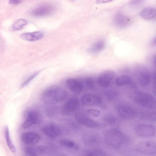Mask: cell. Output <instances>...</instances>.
<instances>
[{
	"label": "cell",
	"mask_w": 156,
	"mask_h": 156,
	"mask_svg": "<svg viewBox=\"0 0 156 156\" xmlns=\"http://www.w3.org/2000/svg\"><path fill=\"white\" fill-rule=\"evenodd\" d=\"M105 46L104 42L102 40L96 41L89 49V51L92 53H97L101 51Z\"/></svg>",
	"instance_id": "23"
},
{
	"label": "cell",
	"mask_w": 156,
	"mask_h": 156,
	"mask_svg": "<svg viewBox=\"0 0 156 156\" xmlns=\"http://www.w3.org/2000/svg\"><path fill=\"white\" fill-rule=\"evenodd\" d=\"M105 122L109 125H113L115 124L116 121V118L111 114L106 115L104 118Z\"/></svg>",
	"instance_id": "28"
},
{
	"label": "cell",
	"mask_w": 156,
	"mask_h": 156,
	"mask_svg": "<svg viewBox=\"0 0 156 156\" xmlns=\"http://www.w3.org/2000/svg\"><path fill=\"white\" fill-rule=\"evenodd\" d=\"M67 93L61 88H55L46 91L43 94L44 101L48 103L59 102L63 101L66 97Z\"/></svg>",
	"instance_id": "2"
},
{
	"label": "cell",
	"mask_w": 156,
	"mask_h": 156,
	"mask_svg": "<svg viewBox=\"0 0 156 156\" xmlns=\"http://www.w3.org/2000/svg\"><path fill=\"white\" fill-rule=\"evenodd\" d=\"M136 134L139 136L149 137L155 134V128L153 125L147 124H141L137 126L135 129Z\"/></svg>",
	"instance_id": "5"
},
{
	"label": "cell",
	"mask_w": 156,
	"mask_h": 156,
	"mask_svg": "<svg viewBox=\"0 0 156 156\" xmlns=\"http://www.w3.org/2000/svg\"><path fill=\"white\" fill-rule=\"evenodd\" d=\"M22 1L20 0H11L9 1V4L12 5H18L22 3Z\"/></svg>",
	"instance_id": "34"
},
{
	"label": "cell",
	"mask_w": 156,
	"mask_h": 156,
	"mask_svg": "<svg viewBox=\"0 0 156 156\" xmlns=\"http://www.w3.org/2000/svg\"><path fill=\"white\" fill-rule=\"evenodd\" d=\"M66 83L69 89L74 93L80 94L82 90L83 85L76 80L73 78L68 79Z\"/></svg>",
	"instance_id": "13"
},
{
	"label": "cell",
	"mask_w": 156,
	"mask_h": 156,
	"mask_svg": "<svg viewBox=\"0 0 156 156\" xmlns=\"http://www.w3.org/2000/svg\"><path fill=\"white\" fill-rule=\"evenodd\" d=\"M150 80V76L147 72H142L140 73L139 77V82L141 86H147L149 83Z\"/></svg>",
	"instance_id": "21"
},
{
	"label": "cell",
	"mask_w": 156,
	"mask_h": 156,
	"mask_svg": "<svg viewBox=\"0 0 156 156\" xmlns=\"http://www.w3.org/2000/svg\"><path fill=\"white\" fill-rule=\"evenodd\" d=\"M84 156H108L107 153L103 150L95 148L86 151Z\"/></svg>",
	"instance_id": "19"
},
{
	"label": "cell",
	"mask_w": 156,
	"mask_h": 156,
	"mask_svg": "<svg viewBox=\"0 0 156 156\" xmlns=\"http://www.w3.org/2000/svg\"><path fill=\"white\" fill-rule=\"evenodd\" d=\"M27 21L25 19H18L10 27V30L11 31H15L21 30L27 24Z\"/></svg>",
	"instance_id": "18"
},
{
	"label": "cell",
	"mask_w": 156,
	"mask_h": 156,
	"mask_svg": "<svg viewBox=\"0 0 156 156\" xmlns=\"http://www.w3.org/2000/svg\"><path fill=\"white\" fill-rule=\"evenodd\" d=\"M5 136L8 147L12 152L15 153L16 151V148L11 140L9 137V131L7 126H6L5 127Z\"/></svg>",
	"instance_id": "24"
},
{
	"label": "cell",
	"mask_w": 156,
	"mask_h": 156,
	"mask_svg": "<svg viewBox=\"0 0 156 156\" xmlns=\"http://www.w3.org/2000/svg\"><path fill=\"white\" fill-rule=\"evenodd\" d=\"M135 101L140 105L147 108H154L155 100L151 94L143 92H138L134 97Z\"/></svg>",
	"instance_id": "3"
},
{
	"label": "cell",
	"mask_w": 156,
	"mask_h": 156,
	"mask_svg": "<svg viewBox=\"0 0 156 156\" xmlns=\"http://www.w3.org/2000/svg\"><path fill=\"white\" fill-rule=\"evenodd\" d=\"M60 144L64 147L73 148L75 150L78 149V146L73 141L68 140L61 139L59 141Z\"/></svg>",
	"instance_id": "25"
},
{
	"label": "cell",
	"mask_w": 156,
	"mask_h": 156,
	"mask_svg": "<svg viewBox=\"0 0 156 156\" xmlns=\"http://www.w3.org/2000/svg\"><path fill=\"white\" fill-rule=\"evenodd\" d=\"M117 111L120 117L125 119H130L133 118L135 114L133 110L131 107L126 105L118 106Z\"/></svg>",
	"instance_id": "11"
},
{
	"label": "cell",
	"mask_w": 156,
	"mask_h": 156,
	"mask_svg": "<svg viewBox=\"0 0 156 156\" xmlns=\"http://www.w3.org/2000/svg\"><path fill=\"white\" fill-rule=\"evenodd\" d=\"M76 121L81 124L90 128H95L98 126L95 121L90 119L79 115L75 117Z\"/></svg>",
	"instance_id": "16"
},
{
	"label": "cell",
	"mask_w": 156,
	"mask_h": 156,
	"mask_svg": "<svg viewBox=\"0 0 156 156\" xmlns=\"http://www.w3.org/2000/svg\"><path fill=\"white\" fill-rule=\"evenodd\" d=\"M115 23L120 27L126 26L129 22V19L121 14H117L115 17Z\"/></svg>",
	"instance_id": "20"
},
{
	"label": "cell",
	"mask_w": 156,
	"mask_h": 156,
	"mask_svg": "<svg viewBox=\"0 0 156 156\" xmlns=\"http://www.w3.org/2000/svg\"><path fill=\"white\" fill-rule=\"evenodd\" d=\"M24 151L27 156H37L38 155L37 151L32 147H25Z\"/></svg>",
	"instance_id": "27"
},
{
	"label": "cell",
	"mask_w": 156,
	"mask_h": 156,
	"mask_svg": "<svg viewBox=\"0 0 156 156\" xmlns=\"http://www.w3.org/2000/svg\"><path fill=\"white\" fill-rule=\"evenodd\" d=\"M39 116L38 114L36 112L33 111L29 112L26 121L23 124V127L27 129L37 123L39 120Z\"/></svg>",
	"instance_id": "14"
},
{
	"label": "cell",
	"mask_w": 156,
	"mask_h": 156,
	"mask_svg": "<svg viewBox=\"0 0 156 156\" xmlns=\"http://www.w3.org/2000/svg\"><path fill=\"white\" fill-rule=\"evenodd\" d=\"M110 1H111L109 0H99L97 1L99 3L107 2Z\"/></svg>",
	"instance_id": "35"
},
{
	"label": "cell",
	"mask_w": 156,
	"mask_h": 156,
	"mask_svg": "<svg viewBox=\"0 0 156 156\" xmlns=\"http://www.w3.org/2000/svg\"><path fill=\"white\" fill-rule=\"evenodd\" d=\"M106 143L109 146L115 148H119L128 141L127 137L121 131L115 129L107 130L105 134Z\"/></svg>",
	"instance_id": "1"
},
{
	"label": "cell",
	"mask_w": 156,
	"mask_h": 156,
	"mask_svg": "<svg viewBox=\"0 0 156 156\" xmlns=\"http://www.w3.org/2000/svg\"><path fill=\"white\" fill-rule=\"evenodd\" d=\"M140 14L142 18L145 19H151L155 16L156 9L153 7H147L142 10Z\"/></svg>",
	"instance_id": "17"
},
{
	"label": "cell",
	"mask_w": 156,
	"mask_h": 156,
	"mask_svg": "<svg viewBox=\"0 0 156 156\" xmlns=\"http://www.w3.org/2000/svg\"><path fill=\"white\" fill-rule=\"evenodd\" d=\"M86 142L89 144L93 145L98 143L99 142V136L97 135H89L87 138Z\"/></svg>",
	"instance_id": "26"
},
{
	"label": "cell",
	"mask_w": 156,
	"mask_h": 156,
	"mask_svg": "<svg viewBox=\"0 0 156 156\" xmlns=\"http://www.w3.org/2000/svg\"><path fill=\"white\" fill-rule=\"evenodd\" d=\"M131 81L130 77L127 75H120L116 78V84L118 86H123L130 83Z\"/></svg>",
	"instance_id": "22"
},
{
	"label": "cell",
	"mask_w": 156,
	"mask_h": 156,
	"mask_svg": "<svg viewBox=\"0 0 156 156\" xmlns=\"http://www.w3.org/2000/svg\"><path fill=\"white\" fill-rule=\"evenodd\" d=\"M37 152L41 154L46 153L48 151L47 148L44 146H40L37 147Z\"/></svg>",
	"instance_id": "33"
},
{
	"label": "cell",
	"mask_w": 156,
	"mask_h": 156,
	"mask_svg": "<svg viewBox=\"0 0 156 156\" xmlns=\"http://www.w3.org/2000/svg\"><path fill=\"white\" fill-rule=\"evenodd\" d=\"M136 149L142 153L154 154L156 152L155 142L150 140L142 141L136 145Z\"/></svg>",
	"instance_id": "4"
},
{
	"label": "cell",
	"mask_w": 156,
	"mask_h": 156,
	"mask_svg": "<svg viewBox=\"0 0 156 156\" xmlns=\"http://www.w3.org/2000/svg\"><path fill=\"white\" fill-rule=\"evenodd\" d=\"M105 95L110 100H112L115 99L117 97L116 92L114 90H108L105 92Z\"/></svg>",
	"instance_id": "29"
},
{
	"label": "cell",
	"mask_w": 156,
	"mask_h": 156,
	"mask_svg": "<svg viewBox=\"0 0 156 156\" xmlns=\"http://www.w3.org/2000/svg\"><path fill=\"white\" fill-rule=\"evenodd\" d=\"M79 106L77 98H72L68 100L64 104L61 110L63 115H67L76 111Z\"/></svg>",
	"instance_id": "7"
},
{
	"label": "cell",
	"mask_w": 156,
	"mask_h": 156,
	"mask_svg": "<svg viewBox=\"0 0 156 156\" xmlns=\"http://www.w3.org/2000/svg\"><path fill=\"white\" fill-rule=\"evenodd\" d=\"M85 84L89 89H94V84L93 79L91 77H88L86 79L85 81Z\"/></svg>",
	"instance_id": "30"
},
{
	"label": "cell",
	"mask_w": 156,
	"mask_h": 156,
	"mask_svg": "<svg viewBox=\"0 0 156 156\" xmlns=\"http://www.w3.org/2000/svg\"><path fill=\"white\" fill-rule=\"evenodd\" d=\"M42 131L46 135L55 138L60 135L61 131L59 128L54 124H48L42 128Z\"/></svg>",
	"instance_id": "9"
},
{
	"label": "cell",
	"mask_w": 156,
	"mask_h": 156,
	"mask_svg": "<svg viewBox=\"0 0 156 156\" xmlns=\"http://www.w3.org/2000/svg\"><path fill=\"white\" fill-rule=\"evenodd\" d=\"M115 76L114 72L107 70L102 72L99 76L98 82L99 84L103 87L108 86L111 83Z\"/></svg>",
	"instance_id": "8"
},
{
	"label": "cell",
	"mask_w": 156,
	"mask_h": 156,
	"mask_svg": "<svg viewBox=\"0 0 156 156\" xmlns=\"http://www.w3.org/2000/svg\"><path fill=\"white\" fill-rule=\"evenodd\" d=\"M22 141L27 144H34L38 142L40 139V136L37 133L29 132L23 133L21 137Z\"/></svg>",
	"instance_id": "10"
},
{
	"label": "cell",
	"mask_w": 156,
	"mask_h": 156,
	"mask_svg": "<svg viewBox=\"0 0 156 156\" xmlns=\"http://www.w3.org/2000/svg\"><path fill=\"white\" fill-rule=\"evenodd\" d=\"M81 100L83 105H97L101 102V99L98 97L90 94H86L83 95Z\"/></svg>",
	"instance_id": "12"
},
{
	"label": "cell",
	"mask_w": 156,
	"mask_h": 156,
	"mask_svg": "<svg viewBox=\"0 0 156 156\" xmlns=\"http://www.w3.org/2000/svg\"><path fill=\"white\" fill-rule=\"evenodd\" d=\"M44 36V33L41 31H36L30 33H26L21 34L20 37L23 40L34 41L42 38Z\"/></svg>",
	"instance_id": "15"
},
{
	"label": "cell",
	"mask_w": 156,
	"mask_h": 156,
	"mask_svg": "<svg viewBox=\"0 0 156 156\" xmlns=\"http://www.w3.org/2000/svg\"><path fill=\"white\" fill-rule=\"evenodd\" d=\"M55 10L54 5L49 4H44L39 5L31 12V14L35 16H42L50 14Z\"/></svg>",
	"instance_id": "6"
},
{
	"label": "cell",
	"mask_w": 156,
	"mask_h": 156,
	"mask_svg": "<svg viewBox=\"0 0 156 156\" xmlns=\"http://www.w3.org/2000/svg\"><path fill=\"white\" fill-rule=\"evenodd\" d=\"M38 72H37L33 74L32 75L30 76L24 82L21 86V88L25 87L38 74Z\"/></svg>",
	"instance_id": "32"
},
{
	"label": "cell",
	"mask_w": 156,
	"mask_h": 156,
	"mask_svg": "<svg viewBox=\"0 0 156 156\" xmlns=\"http://www.w3.org/2000/svg\"><path fill=\"white\" fill-rule=\"evenodd\" d=\"M87 112L94 117H97L101 114V112L99 110L95 109H89L87 110Z\"/></svg>",
	"instance_id": "31"
}]
</instances>
